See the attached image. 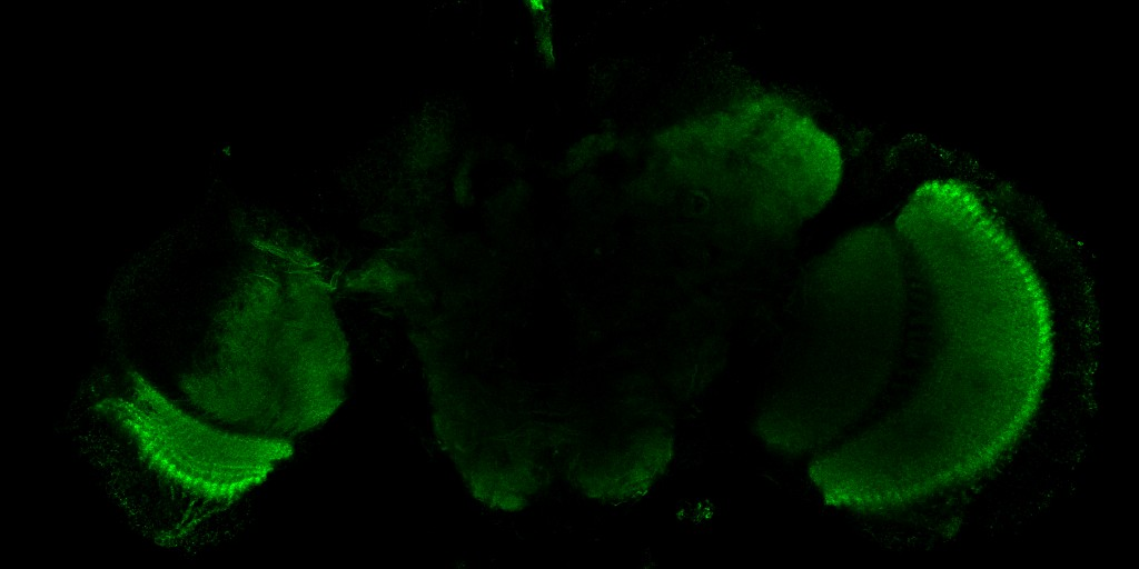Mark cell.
Returning <instances> with one entry per match:
<instances>
[{"label": "cell", "instance_id": "1", "mask_svg": "<svg viewBox=\"0 0 1139 569\" xmlns=\"http://www.w3.org/2000/svg\"><path fill=\"white\" fill-rule=\"evenodd\" d=\"M157 472L212 500L235 498L261 481L286 452L281 440L235 435L172 407L161 397L102 408Z\"/></svg>", "mask_w": 1139, "mask_h": 569}]
</instances>
